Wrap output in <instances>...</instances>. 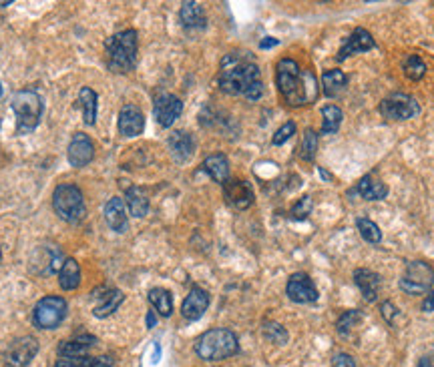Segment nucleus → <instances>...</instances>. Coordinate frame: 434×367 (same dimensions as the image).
<instances>
[{
  "instance_id": "19",
  "label": "nucleus",
  "mask_w": 434,
  "mask_h": 367,
  "mask_svg": "<svg viewBox=\"0 0 434 367\" xmlns=\"http://www.w3.org/2000/svg\"><path fill=\"white\" fill-rule=\"evenodd\" d=\"M354 283L362 291L366 301H376L378 299V291L382 285V277L372 271V269H356L354 271Z\"/></svg>"
},
{
  "instance_id": "34",
  "label": "nucleus",
  "mask_w": 434,
  "mask_h": 367,
  "mask_svg": "<svg viewBox=\"0 0 434 367\" xmlns=\"http://www.w3.org/2000/svg\"><path fill=\"white\" fill-rule=\"evenodd\" d=\"M318 151V132L314 129H306L302 137V144H300V157L308 163H312L316 157Z\"/></svg>"
},
{
  "instance_id": "6",
  "label": "nucleus",
  "mask_w": 434,
  "mask_h": 367,
  "mask_svg": "<svg viewBox=\"0 0 434 367\" xmlns=\"http://www.w3.org/2000/svg\"><path fill=\"white\" fill-rule=\"evenodd\" d=\"M13 111L16 115V131L27 135L35 131L42 117V99L37 91H18L13 97Z\"/></svg>"
},
{
  "instance_id": "9",
  "label": "nucleus",
  "mask_w": 434,
  "mask_h": 367,
  "mask_svg": "<svg viewBox=\"0 0 434 367\" xmlns=\"http://www.w3.org/2000/svg\"><path fill=\"white\" fill-rule=\"evenodd\" d=\"M421 113V105L414 97L404 92H394L380 103V115L390 120H408Z\"/></svg>"
},
{
  "instance_id": "35",
  "label": "nucleus",
  "mask_w": 434,
  "mask_h": 367,
  "mask_svg": "<svg viewBox=\"0 0 434 367\" xmlns=\"http://www.w3.org/2000/svg\"><path fill=\"white\" fill-rule=\"evenodd\" d=\"M402 68H404V75H406L410 80H421L422 77L426 75V65H424V61H422L421 56H416V54L406 56Z\"/></svg>"
},
{
  "instance_id": "45",
  "label": "nucleus",
  "mask_w": 434,
  "mask_h": 367,
  "mask_svg": "<svg viewBox=\"0 0 434 367\" xmlns=\"http://www.w3.org/2000/svg\"><path fill=\"white\" fill-rule=\"evenodd\" d=\"M155 321H157V319H155V313L149 311V313H147V328H155Z\"/></svg>"
},
{
  "instance_id": "18",
  "label": "nucleus",
  "mask_w": 434,
  "mask_h": 367,
  "mask_svg": "<svg viewBox=\"0 0 434 367\" xmlns=\"http://www.w3.org/2000/svg\"><path fill=\"white\" fill-rule=\"evenodd\" d=\"M169 151L177 163H185L195 153V139L191 137V132L175 131L169 137Z\"/></svg>"
},
{
  "instance_id": "42",
  "label": "nucleus",
  "mask_w": 434,
  "mask_h": 367,
  "mask_svg": "<svg viewBox=\"0 0 434 367\" xmlns=\"http://www.w3.org/2000/svg\"><path fill=\"white\" fill-rule=\"evenodd\" d=\"M422 311H424V313H433L434 311V291H430V293L424 297V301H422Z\"/></svg>"
},
{
  "instance_id": "21",
  "label": "nucleus",
  "mask_w": 434,
  "mask_h": 367,
  "mask_svg": "<svg viewBox=\"0 0 434 367\" xmlns=\"http://www.w3.org/2000/svg\"><path fill=\"white\" fill-rule=\"evenodd\" d=\"M105 219L113 231H117V233H125V231H127L129 221H127V211H125L123 199H109V203L105 205Z\"/></svg>"
},
{
  "instance_id": "23",
  "label": "nucleus",
  "mask_w": 434,
  "mask_h": 367,
  "mask_svg": "<svg viewBox=\"0 0 434 367\" xmlns=\"http://www.w3.org/2000/svg\"><path fill=\"white\" fill-rule=\"evenodd\" d=\"M179 18H181L183 27L187 28H205V25H207L205 11L199 2H183L181 11H179Z\"/></svg>"
},
{
  "instance_id": "36",
  "label": "nucleus",
  "mask_w": 434,
  "mask_h": 367,
  "mask_svg": "<svg viewBox=\"0 0 434 367\" xmlns=\"http://www.w3.org/2000/svg\"><path fill=\"white\" fill-rule=\"evenodd\" d=\"M263 335H265V340H270L276 345L288 343V331L282 328L279 323H276V321H265L263 323Z\"/></svg>"
},
{
  "instance_id": "41",
  "label": "nucleus",
  "mask_w": 434,
  "mask_h": 367,
  "mask_svg": "<svg viewBox=\"0 0 434 367\" xmlns=\"http://www.w3.org/2000/svg\"><path fill=\"white\" fill-rule=\"evenodd\" d=\"M380 311H382V317L388 321V323H394V317L398 315V309L394 307V303L392 301H384L380 305Z\"/></svg>"
},
{
  "instance_id": "26",
  "label": "nucleus",
  "mask_w": 434,
  "mask_h": 367,
  "mask_svg": "<svg viewBox=\"0 0 434 367\" xmlns=\"http://www.w3.org/2000/svg\"><path fill=\"white\" fill-rule=\"evenodd\" d=\"M348 85V77L344 75L340 68H332V70H326L322 75V87H324V94L326 97H338L340 92L346 89Z\"/></svg>"
},
{
  "instance_id": "32",
  "label": "nucleus",
  "mask_w": 434,
  "mask_h": 367,
  "mask_svg": "<svg viewBox=\"0 0 434 367\" xmlns=\"http://www.w3.org/2000/svg\"><path fill=\"white\" fill-rule=\"evenodd\" d=\"M113 363L111 357H73V359H59L54 367H109Z\"/></svg>"
},
{
  "instance_id": "31",
  "label": "nucleus",
  "mask_w": 434,
  "mask_h": 367,
  "mask_svg": "<svg viewBox=\"0 0 434 367\" xmlns=\"http://www.w3.org/2000/svg\"><path fill=\"white\" fill-rule=\"evenodd\" d=\"M344 113L336 105H328L322 108V135H332L340 129Z\"/></svg>"
},
{
  "instance_id": "27",
  "label": "nucleus",
  "mask_w": 434,
  "mask_h": 367,
  "mask_svg": "<svg viewBox=\"0 0 434 367\" xmlns=\"http://www.w3.org/2000/svg\"><path fill=\"white\" fill-rule=\"evenodd\" d=\"M59 283L65 291H73L79 287L80 283V267L75 259H66L59 271Z\"/></svg>"
},
{
  "instance_id": "22",
  "label": "nucleus",
  "mask_w": 434,
  "mask_h": 367,
  "mask_svg": "<svg viewBox=\"0 0 434 367\" xmlns=\"http://www.w3.org/2000/svg\"><path fill=\"white\" fill-rule=\"evenodd\" d=\"M92 345H95V337H92V335H79V337H75V340H68L65 341V343H61L59 355H61L63 359L85 357Z\"/></svg>"
},
{
  "instance_id": "10",
  "label": "nucleus",
  "mask_w": 434,
  "mask_h": 367,
  "mask_svg": "<svg viewBox=\"0 0 434 367\" xmlns=\"http://www.w3.org/2000/svg\"><path fill=\"white\" fill-rule=\"evenodd\" d=\"M181 113H183V103L179 97H175L171 92H161L155 99L153 115L163 129H169L173 123L181 117Z\"/></svg>"
},
{
  "instance_id": "33",
  "label": "nucleus",
  "mask_w": 434,
  "mask_h": 367,
  "mask_svg": "<svg viewBox=\"0 0 434 367\" xmlns=\"http://www.w3.org/2000/svg\"><path fill=\"white\" fill-rule=\"evenodd\" d=\"M356 227H358V231H360V235H362V239L364 241H368V243H380L382 241V231L378 225L374 223L372 219H366V217H358L356 219Z\"/></svg>"
},
{
  "instance_id": "5",
  "label": "nucleus",
  "mask_w": 434,
  "mask_h": 367,
  "mask_svg": "<svg viewBox=\"0 0 434 367\" xmlns=\"http://www.w3.org/2000/svg\"><path fill=\"white\" fill-rule=\"evenodd\" d=\"M53 209L66 223H80L87 215V207L79 187L71 183L59 185L53 193Z\"/></svg>"
},
{
  "instance_id": "15",
  "label": "nucleus",
  "mask_w": 434,
  "mask_h": 367,
  "mask_svg": "<svg viewBox=\"0 0 434 367\" xmlns=\"http://www.w3.org/2000/svg\"><path fill=\"white\" fill-rule=\"evenodd\" d=\"M66 157H68V163L73 167H85L89 165L95 157V147H92V141L89 139V135L85 132H77L73 137V141L68 144V151H66Z\"/></svg>"
},
{
  "instance_id": "16",
  "label": "nucleus",
  "mask_w": 434,
  "mask_h": 367,
  "mask_svg": "<svg viewBox=\"0 0 434 367\" xmlns=\"http://www.w3.org/2000/svg\"><path fill=\"white\" fill-rule=\"evenodd\" d=\"M210 307V293L205 289L195 287L189 291V295L183 299L181 305V315H183L187 321H198L201 315L207 311Z\"/></svg>"
},
{
  "instance_id": "17",
  "label": "nucleus",
  "mask_w": 434,
  "mask_h": 367,
  "mask_svg": "<svg viewBox=\"0 0 434 367\" xmlns=\"http://www.w3.org/2000/svg\"><path fill=\"white\" fill-rule=\"evenodd\" d=\"M145 129V117L141 108L135 105H125L119 113V132L123 137H137Z\"/></svg>"
},
{
  "instance_id": "40",
  "label": "nucleus",
  "mask_w": 434,
  "mask_h": 367,
  "mask_svg": "<svg viewBox=\"0 0 434 367\" xmlns=\"http://www.w3.org/2000/svg\"><path fill=\"white\" fill-rule=\"evenodd\" d=\"M332 367H356V361L352 355L336 354L332 359Z\"/></svg>"
},
{
  "instance_id": "25",
  "label": "nucleus",
  "mask_w": 434,
  "mask_h": 367,
  "mask_svg": "<svg viewBox=\"0 0 434 367\" xmlns=\"http://www.w3.org/2000/svg\"><path fill=\"white\" fill-rule=\"evenodd\" d=\"M125 301V295L119 289H107L103 295H99V303L92 309V313L97 317H109L111 313H115L119 309V305Z\"/></svg>"
},
{
  "instance_id": "24",
  "label": "nucleus",
  "mask_w": 434,
  "mask_h": 367,
  "mask_svg": "<svg viewBox=\"0 0 434 367\" xmlns=\"http://www.w3.org/2000/svg\"><path fill=\"white\" fill-rule=\"evenodd\" d=\"M203 169L210 173V177L215 183L224 185L225 181H229V161L222 153H215L203 161Z\"/></svg>"
},
{
  "instance_id": "43",
  "label": "nucleus",
  "mask_w": 434,
  "mask_h": 367,
  "mask_svg": "<svg viewBox=\"0 0 434 367\" xmlns=\"http://www.w3.org/2000/svg\"><path fill=\"white\" fill-rule=\"evenodd\" d=\"M279 40L277 39H272V37H265V39L260 42V49H272V46H276Z\"/></svg>"
},
{
  "instance_id": "4",
  "label": "nucleus",
  "mask_w": 434,
  "mask_h": 367,
  "mask_svg": "<svg viewBox=\"0 0 434 367\" xmlns=\"http://www.w3.org/2000/svg\"><path fill=\"white\" fill-rule=\"evenodd\" d=\"M239 352L237 335L229 329H210L195 343V354L205 361H222Z\"/></svg>"
},
{
  "instance_id": "28",
  "label": "nucleus",
  "mask_w": 434,
  "mask_h": 367,
  "mask_svg": "<svg viewBox=\"0 0 434 367\" xmlns=\"http://www.w3.org/2000/svg\"><path fill=\"white\" fill-rule=\"evenodd\" d=\"M125 201H127V207L131 211L133 217H145V215H147V211H149V199L145 195L143 189H139V187L127 189Z\"/></svg>"
},
{
  "instance_id": "38",
  "label": "nucleus",
  "mask_w": 434,
  "mask_h": 367,
  "mask_svg": "<svg viewBox=\"0 0 434 367\" xmlns=\"http://www.w3.org/2000/svg\"><path fill=\"white\" fill-rule=\"evenodd\" d=\"M312 207H314V201H312V197H302L294 207H291V217L294 219H306L310 213H312Z\"/></svg>"
},
{
  "instance_id": "30",
  "label": "nucleus",
  "mask_w": 434,
  "mask_h": 367,
  "mask_svg": "<svg viewBox=\"0 0 434 367\" xmlns=\"http://www.w3.org/2000/svg\"><path fill=\"white\" fill-rule=\"evenodd\" d=\"M79 103L83 108V118L87 125H95L97 120V92L89 89V87H83L79 92Z\"/></svg>"
},
{
  "instance_id": "3",
  "label": "nucleus",
  "mask_w": 434,
  "mask_h": 367,
  "mask_svg": "<svg viewBox=\"0 0 434 367\" xmlns=\"http://www.w3.org/2000/svg\"><path fill=\"white\" fill-rule=\"evenodd\" d=\"M137 30L127 28L107 40V63L113 73H129L137 63Z\"/></svg>"
},
{
  "instance_id": "44",
  "label": "nucleus",
  "mask_w": 434,
  "mask_h": 367,
  "mask_svg": "<svg viewBox=\"0 0 434 367\" xmlns=\"http://www.w3.org/2000/svg\"><path fill=\"white\" fill-rule=\"evenodd\" d=\"M418 367H434V354L426 355V357H422L421 363H418Z\"/></svg>"
},
{
  "instance_id": "39",
  "label": "nucleus",
  "mask_w": 434,
  "mask_h": 367,
  "mask_svg": "<svg viewBox=\"0 0 434 367\" xmlns=\"http://www.w3.org/2000/svg\"><path fill=\"white\" fill-rule=\"evenodd\" d=\"M294 132H296V123H294V120H288L286 125H282V127L277 129L276 135H274V139H272V143L276 144V147H279V144H284L286 141H289Z\"/></svg>"
},
{
  "instance_id": "14",
  "label": "nucleus",
  "mask_w": 434,
  "mask_h": 367,
  "mask_svg": "<svg viewBox=\"0 0 434 367\" xmlns=\"http://www.w3.org/2000/svg\"><path fill=\"white\" fill-rule=\"evenodd\" d=\"M224 195L225 201L239 211L250 209L251 205H253V191H251L248 181H241V179H229V181H225Z\"/></svg>"
},
{
  "instance_id": "13",
  "label": "nucleus",
  "mask_w": 434,
  "mask_h": 367,
  "mask_svg": "<svg viewBox=\"0 0 434 367\" xmlns=\"http://www.w3.org/2000/svg\"><path fill=\"white\" fill-rule=\"evenodd\" d=\"M374 46H376V42L372 39V35H370L366 28L358 27L356 30H352V35H350L348 39L344 40L342 49H340L338 54H336V61L342 63V61H346L348 56L360 53H368V51H372Z\"/></svg>"
},
{
  "instance_id": "37",
  "label": "nucleus",
  "mask_w": 434,
  "mask_h": 367,
  "mask_svg": "<svg viewBox=\"0 0 434 367\" xmlns=\"http://www.w3.org/2000/svg\"><path fill=\"white\" fill-rule=\"evenodd\" d=\"M360 319H362V313H360V311H346V313H342L340 315V319H338V323H336V325H338V328H336L338 329V333H340V335H348V333L356 328V323H358Z\"/></svg>"
},
{
  "instance_id": "29",
  "label": "nucleus",
  "mask_w": 434,
  "mask_h": 367,
  "mask_svg": "<svg viewBox=\"0 0 434 367\" xmlns=\"http://www.w3.org/2000/svg\"><path fill=\"white\" fill-rule=\"evenodd\" d=\"M149 301L157 309L161 317H169L173 313V295L163 287H153L149 291Z\"/></svg>"
},
{
  "instance_id": "2",
  "label": "nucleus",
  "mask_w": 434,
  "mask_h": 367,
  "mask_svg": "<svg viewBox=\"0 0 434 367\" xmlns=\"http://www.w3.org/2000/svg\"><path fill=\"white\" fill-rule=\"evenodd\" d=\"M276 82L282 97L291 106L314 103L318 97L316 79L312 73H303L291 58H282L276 66Z\"/></svg>"
},
{
  "instance_id": "7",
  "label": "nucleus",
  "mask_w": 434,
  "mask_h": 367,
  "mask_svg": "<svg viewBox=\"0 0 434 367\" xmlns=\"http://www.w3.org/2000/svg\"><path fill=\"white\" fill-rule=\"evenodd\" d=\"M434 285V267L426 261L406 263L404 275L400 279V289L408 295H424Z\"/></svg>"
},
{
  "instance_id": "1",
  "label": "nucleus",
  "mask_w": 434,
  "mask_h": 367,
  "mask_svg": "<svg viewBox=\"0 0 434 367\" xmlns=\"http://www.w3.org/2000/svg\"><path fill=\"white\" fill-rule=\"evenodd\" d=\"M246 54H227L222 61L219 87L227 94H241L250 101H258L263 94L260 66Z\"/></svg>"
},
{
  "instance_id": "46",
  "label": "nucleus",
  "mask_w": 434,
  "mask_h": 367,
  "mask_svg": "<svg viewBox=\"0 0 434 367\" xmlns=\"http://www.w3.org/2000/svg\"><path fill=\"white\" fill-rule=\"evenodd\" d=\"M0 97H2V85H0Z\"/></svg>"
},
{
  "instance_id": "12",
  "label": "nucleus",
  "mask_w": 434,
  "mask_h": 367,
  "mask_svg": "<svg viewBox=\"0 0 434 367\" xmlns=\"http://www.w3.org/2000/svg\"><path fill=\"white\" fill-rule=\"evenodd\" d=\"M286 293L294 303H314L318 299V289L308 273H294L288 279Z\"/></svg>"
},
{
  "instance_id": "11",
  "label": "nucleus",
  "mask_w": 434,
  "mask_h": 367,
  "mask_svg": "<svg viewBox=\"0 0 434 367\" xmlns=\"http://www.w3.org/2000/svg\"><path fill=\"white\" fill-rule=\"evenodd\" d=\"M37 352H39V341L30 335H25V337L14 340L8 345L4 359L11 367H27L35 359Z\"/></svg>"
},
{
  "instance_id": "8",
  "label": "nucleus",
  "mask_w": 434,
  "mask_h": 367,
  "mask_svg": "<svg viewBox=\"0 0 434 367\" xmlns=\"http://www.w3.org/2000/svg\"><path fill=\"white\" fill-rule=\"evenodd\" d=\"M66 315V301L59 295L42 297L35 307V323L40 329H54L63 323Z\"/></svg>"
},
{
  "instance_id": "20",
  "label": "nucleus",
  "mask_w": 434,
  "mask_h": 367,
  "mask_svg": "<svg viewBox=\"0 0 434 367\" xmlns=\"http://www.w3.org/2000/svg\"><path fill=\"white\" fill-rule=\"evenodd\" d=\"M356 193L362 199H366V201H382L388 195V187L382 183L376 173H368L358 181Z\"/></svg>"
}]
</instances>
